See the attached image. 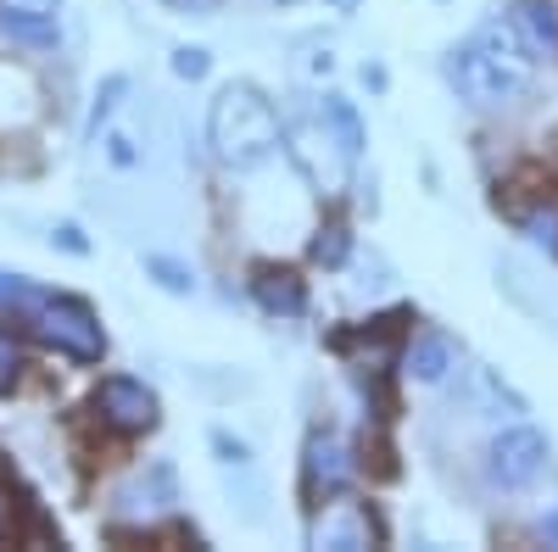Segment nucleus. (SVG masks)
I'll use <instances>...</instances> for the list:
<instances>
[{"mask_svg": "<svg viewBox=\"0 0 558 552\" xmlns=\"http://www.w3.org/2000/svg\"><path fill=\"white\" fill-rule=\"evenodd\" d=\"M447 78L458 89V101H470L481 112H497V107H514L525 89L536 84V57L525 51L520 28L508 17H486L475 28V39L452 45Z\"/></svg>", "mask_w": 558, "mask_h": 552, "instance_id": "obj_1", "label": "nucleus"}, {"mask_svg": "<svg viewBox=\"0 0 558 552\" xmlns=\"http://www.w3.org/2000/svg\"><path fill=\"white\" fill-rule=\"evenodd\" d=\"M207 146L229 173H252V168L279 157L286 123H279L274 101L257 84H223L207 107Z\"/></svg>", "mask_w": 558, "mask_h": 552, "instance_id": "obj_2", "label": "nucleus"}, {"mask_svg": "<svg viewBox=\"0 0 558 552\" xmlns=\"http://www.w3.org/2000/svg\"><path fill=\"white\" fill-rule=\"evenodd\" d=\"M12 312H17L51 352H62V357H73V363H96V357L107 352V335H101V324H96V312H89L84 302H73V296H51V291H34V285H28Z\"/></svg>", "mask_w": 558, "mask_h": 552, "instance_id": "obj_3", "label": "nucleus"}, {"mask_svg": "<svg viewBox=\"0 0 558 552\" xmlns=\"http://www.w3.org/2000/svg\"><path fill=\"white\" fill-rule=\"evenodd\" d=\"M286 151L296 162V173L313 184L318 196H341L347 184H352V157L341 151V140L330 134V123H324V112H302L296 123H286Z\"/></svg>", "mask_w": 558, "mask_h": 552, "instance_id": "obj_4", "label": "nucleus"}, {"mask_svg": "<svg viewBox=\"0 0 558 552\" xmlns=\"http://www.w3.org/2000/svg\"><path fill=\"white\" fill-rule=\"evenodd\" d=\"M380 541H386L380 514L368 508L363 496H347V491L318 496V508L307 519V547H318V552H368Z\"/></svg>", "mask_w": 558, "mask_h": 552, "instance_id": "obj_5", "label": "nucleus"}, {"mask_svg": "<svg viewBox=\"0 0 558 552\" xmlns=\"http://www.w3.org/2000/svg\"><path fill=\"white\" fill-rule=\"evenodd\" d=\"M547 436L531 430V425H514V430H497L492 446H486V469L502 491H525L531 480H542L547 469Z\"/></svg>", "mask_w": 558, "mask_h": 552, "instance_id": "obj_6", "label": "nucleus"}, {"mask_svg": "<svg viewBox=\"0 0 558 552\" xmlns=\"http://www.w3.org/2000/svg\"><path fill=\"white\" fill-rule=\"evenodd\" d=\"M96 419L112 430V436H151L162 407H157V391L146 380H129V375H112L101 380L96 391Z\"/></svg>", "mask_w": 558, "mask_h": 552, "instance_id": "obj_7", "label": "nucleus"}, {"mask_svg": "<svg viewBox=\"0 0 558 552\" xmlns=\"http://www.w3.org/2000/svg\"><path fill=\"white\" fill-rule=\"evenodd\" d=\"M39 112H45V89H39V78H34L23 62L0 57V134H23V128H34Z\"/></svg>", "mask_w": 558, "mask_h": 552, "instance_id": "obj_8", "label": "nucleus"}, {"mask_svg": "<svg viewBox=\"0 0 558 552\" xmlns=\"http://www.w3.org/2000/svg\"><path fill=\"white\" fill-rule=\"evenodd\" d=\"M352 446L341 441V436H330V430H318L313 441H307V457H302V486H307V496L318 502V496H330V491H347V480H352Z\"/></svg>", "mask_w": 558, "mask_h": 552, "instance_id": "obj_9", "label": "nucleus"}, {"mask_svg": "<svg viewBox=\"0 0 558 552\" xmlns=\"http://www.w3.org/2000/svg\"><path fill=\"white\" fill-rule=\"evenodd\" d=\"M252 296L268 318H302L307 312V285L296 280L291 268H274V262H257L252 268Z\"/></svg>", "mask_w": 558, "mask_h": 552, "instance_id": "obj_10", "label": "nucleus"}, {"mask_svg": "<svg viewBox=\"0 0 558 552\" xmlns=\"http://www.w3.org/2000/svg\"><path fill=\"white\" fill-rule=\"evenodd\" d=\"M508 23L520 28L525 51H531L536 62H558V7H553V0H520Z\"/></svg>", "mask_w": 558, "mask_h": 552, "instance_id": "obj_11", "label": "nucleus"}, {"mask_svg": "<svg viewBox=\"0 0 558 552\" xmlns=\"http://www.w3.org/2000/svg\"><path fill=\"white\" fill-rule=\"evenodd\" d=\"M452 368H458V346H452L441 330H418V335L408 341V375H413L418 385L447 380Z\"/></svg>", "mask_w": 558, "mask_h": 552, "instance_id": "obj_12", "label": "nucleus"}, {"mask_svg": "<svg viewBox=\"0 0 558 552\" xmlns=\"http://www.w3.org/2000/svg\"><path fill=\"white\" fill-rule=\"evenodd\" d=\"M318 112H324V123H330V134H336V140H341V151H347L352 162H363V146H368V128H363L357 107H352V101H341V96H324V101H318Z\"/></svg>", "mask_w": 558, "mask_h": 552, "instance_id": "obj_13", "label": "nucleus"}, {"mask_svg": "<svg viewBox=\"0 0 558 552\" xmlns=\"http://www.w3.org/2000/svg\"><path fill=\"white\" fill-rule=\"evenodd\" d=\"M0 34H12L17 45H34V51H51L62 39L57 17H34V12H0Z\"/></svg>", "mask_w": 558, "mask_h": 552, "instance_id": "obj_14", "label": "nucleus"}, {"mask_svg": "<svg viewBox=\"0 0 558 552\" xmlns=\"http://www.w3.org/2000/svg\"><path fill=\"white\" fill-rule=\"evenodd\" d=\"M313 257H318L324 268H341V262L352 257V235H347V223H324V229H318V241H313Z\"/></svg>", "mask_w": 558, "mask_h": 552, "instance_id": "obj_15", "label": "nucleus"}, {"mask_svg": "<svg viewBox=\"0 0 558 552\" xmlns=\"http://www.w3.org/2000/svg\"><path fill=\"white\" fill-rule=\"evenodd\" d=\"M146 273H151L162 291H173V296H191L196 291V273L184 268V262H173V257H146Z\"/></svg>", "mask_w": 558, "mask_h": 552, "instance_id": "obj_16", "label": "nucleus"}, {"mask_svg": "<svg viewBox=\"0 0 558 552\" xmlns=\"http://www.w3.org/2000/svg\"><path fill=\"white\" fill-rule=\"evenodd\" d=\"M23 385V346L12 330H0V396Z\"/></svg>", "mask_w": 558, "mask_h": 552, "instance_id": "obj_17", "label": "nucleus"}, {"mask_svg": "<svg viewBox=\"0 0 558 552\" xmlns=\"http://www.w3.org/2000/svg\"><path fill=\"white\" fill-rule=\"evenodd\" d=\"M525 235H531L542 252L558 257V207H536V212H525Z\"/></svg>", "mask_w": 558, "mask_h": 552, "instance_id": "obj_18", "label": "nucleus"}, {"mask_svg": "<svg viewBox=\"0 0 558 552\" xmlns=\"http://www.w3.org/2000/svg\"><path fill=\"white\" fill-rule=\"evenodd\" d=\"M207 68H213V57L196 51V45H179V51H173V73L179 78H207Z\"/></svg>", "mask_w": 558, "mask_h": 552, "instance_id": "obj_19", "label": "nucleus"}, {"mask_svg": "<svg viewBox=\"0 0 558 552\" xmlns=\"http://www.w3.org/2000/svg\"><path fill=\"white\" fill-rule=\"evenodd\" d=\"M213 446L223 452V464H235V469H252V446H246V441H229V430H213Z\"/></svg>", "mask_w": 558, "mask_h": 552, "instance_id": "obj_20", "label": "nucleus"}, {"mask_svg": "<svg viewBox=\"0 0 558 552\" xmlns=\"http://www.w3.org/2000/svg\"><path fill=\"white\" fill-rule=\"evenodd\" d=\"M0 12H34V17H57V0H0Z\"/></svg>", "mask_w": 558, "mask_h": 552, "instance_id": "obj_21", "label": "nucleus"}, {"mask_svg": "<svg viewBox=\"0 0 558 552\" xmlns=\"http://www.w3.org/2000/svg\"><path fill=\"white\" fill-rule=\"evenodd\" d=\"M330 68H336V62H330V51H318V45H313L307 62H302V73H307V78H330Z\"/></svg>", "mask_w": 558, "mask_h": 552, "instance_id": "obj_22", "label": "nucleus"}, {"mask_svg": "<svg viewBox=\"0 0 558 552\" xmlns=\"http://www.w3.org/2000/svg\"><path fill=\"white\" fill-rule=\"evenodd\" d=\"M51 241H62L68 252H84V241H78V229H73V223H68V229H57V235H51Z\"/></svg>", "mask_w": 558, "mask_h": 552, "instance_id": "obj_23", "label": "nucleus"}, {"mask_svg": "<svg viewBox=\"0 0 558 552\" xmlns=\"http://www.w3.org/2000/svg\"><path fill=\"white\" fill-rule=\"evenodd\" d=\"M173 7H179V12H213L218 0H173Z\"/></svg>", "mask_w": 558, "mask_h": 552, "instance_id": "obj_24", "label": "nucleus"}, {"mask_svg": "<svg viewBox=\"0 0 558 552\" xmlns=\"http://www.w3.org/2000/svg\"><path fill=\"white\" fill-rule=\"evenodd\" d=\"M7 530H12V502L0 496V536H7Z\"/></svg>", "mask_w": 558, "mask_h": 552, "instance_id": "obj_25", "label": "nucleus"}, {"mask_svg": "<svg viewBox=\"0 0 558 552\" xmlns=\"http://www.w3.org/2000/svg\"><path fill=\"white\" fill-rule=\"evenodd\" d=\"M542 536H547V541H558V514H553V519H542Z\"/></svg>", "mask_w": 558, "mask_h": 552, "instance_id": "obj_26", "label": "nucleus"}, {"mask_svg": "<svg viewBox=\"0 0 558 552\" xmlns=\"http://www.w3.org/2000/svg\"><path fill=\"white\" fill-rule=\"evenodd\" d=\"M330 7H341V12H352V7H357V0H330Z\"/></svg>", "mask_w": 558, "mask_h": 552, "instance_id": "obj_27", "label": "nucleus"}, {"mask_svg": "<svg viewBox=\"0 0 558 552\" xmlns=\"http://www.w3.org/2000/svg\"><path fill=\"white\" fill-rule=\"evenodd\" d=\"M274 7H296V0H274Z\"/></svg>", "mask_w": 558, "mask_h": 552, "instance_id": "obj_28", "label": "nucleus"}]
</instances>
